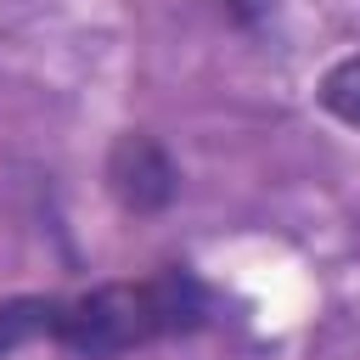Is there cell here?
<instances>
[{"mask_svg": "<svg viewBox=\"0 0 360 360\" xmlns=\"http://www.w3.org/2000/svg\"><path fill=\"white\" fill-rule=\"evenodd\" d=\"M315 101H321V112H326V118H338L343 129H354V135H360V51L338 56V62L315 79Z\"/></svg>", "mask_w": 360, "mask_h": 360, "instance_id": "277c9868", "label": "cell"}, {"mask_svg": "<svg viewBox=\"0 0 360 360\" xmlns=\"http://www.w3.org/2000/svg\"><path fill=\"white\" fill-rule=\"evenodd\" d=\"M219 11H225L236 28H259V22L276 11V0H219Z\"/></svg>", "mask_w": 360, "mask_h": 360, "instance_id": "5b68a950", "label": "cell"}, {"mask_svg": "<svg viewBox=\"0 0 360 360\" xmlns=\"http://www.w3.org/2000/svg\"><path fill=\"white\" fill-rule=\"evenodd\" d=\"M51 326V292H11L0 298V360H11L17 349L45 343Z\"/></svg>", "mask_w": 360, "mask_h": 360, "instance_id": "3957f363", "label": "cell"}, {"mask_svg": "<svg viewBox=\"0 0 360 360\" xmlns=\"http://www.w3.org/2000/svg\"><path fill=\"white\" fill-rule=\"evenodd\" d=\"M225 321H231L225 292L214 281H202L191 264H158L146 276L51 292L45 343H56L79 360H118V354H135L152 343L214 332Z\"/></svg>", "mask_w": 360, "mask_h": 360, "instance_id": "6da1fadb", "label": "cell"}, {"mask_svg": "<svg viewBox=\"0 0 360 360\" xmlns=\"http://www.w3.org/2000/svg\"><path fill=\"white\" fill-rule=\"evenodd\" d=\"M101 180H107V197L135 214V219H152V214H169L174 197H180V163L174 152L146 135V129H124L112 135L107 158H101Z\"/></svg>", "mask_w": 360, "mask_h": 360, "instance_id": "7a4b0ae2", "label": "cell"}]
</instances>
